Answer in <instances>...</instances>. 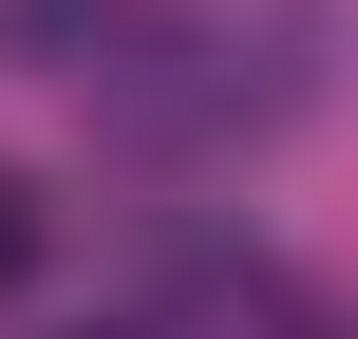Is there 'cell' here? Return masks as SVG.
<instances>
[{"label":"cell","mask_w":358,"mask_h":339,"mask_svg":"<svg viewBox=\"0 0 358 339\" xmlns=\"http://www.w3.org/2000/svg\"><path fill=\"white\" fill-rule=\"evenodd\" d=\"M19 283H38V189L0 170V302H19Z\"/></svg>","instance_id":"obj_1"}]
</instances>
